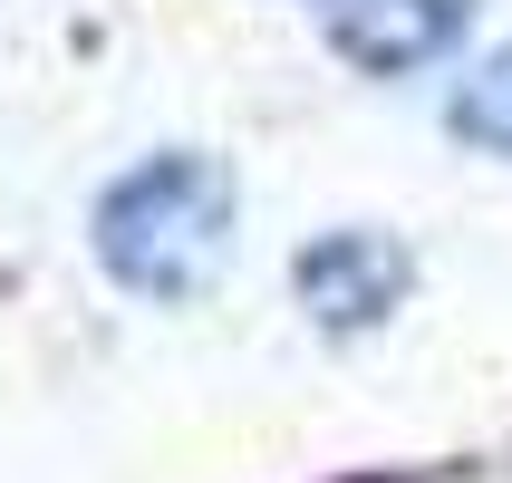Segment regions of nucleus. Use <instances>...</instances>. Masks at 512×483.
Wrapping results in <instances>:
<instances>
[{"mask_svg":"<svg viewBox=\"0 0 512 483\" xmlns=\"http://www.w3.org/2000/svg\"><path fill=\"white\" fill-rule=\"evenodd\" d=\"M232 242V174L213 155H155L97 203V261L145 300H194Z\"/></svg>","mask_w":512,"mask_h":483,"instance_id":"obj_1","label":"nucleus"},{"mask_svg":"<svg viewBox=\"0 0 512 483\" xmlns=\"http://www.w3.org/2000/svg\"><path fill=\"white\" fill-rule=\"evenodd\" d=\"M474 0H329V39H339L368 78H416L435 49H455Z\"/></svg>","mask_w":512,"mask_h":483,"instance_id":"obj_2","label":"nucleus"},{"mask_svg":"<svg viewBox=\"0 0 512 483\" xmlns=\"http://www.w3.org/2000/svg\"><path fill=\"white\" fill-rule=\"evenodd\" d=\"M406 290V252L387 232H329L300 252V300H310L329 329H358V319H387Z\"/></svg>","mask_w":512,"mask_h":483,"instance_id":"obj_3","label":"nucleus"},{"mask_svg":"<svg viewBox=\"0 0 512 483\" xmlns=\"http://www.w3.org/2000/svg\"><path fill=\"white\" fill-rule=\"evenodd\" d=\"M445 126H455L464 145H484V155H512V49H493L474 78H455Z\"/></svg>","mask_w":512,"mask_h":483,"instance_id":"obj_4","label":"nucleus"}]
</instances>
